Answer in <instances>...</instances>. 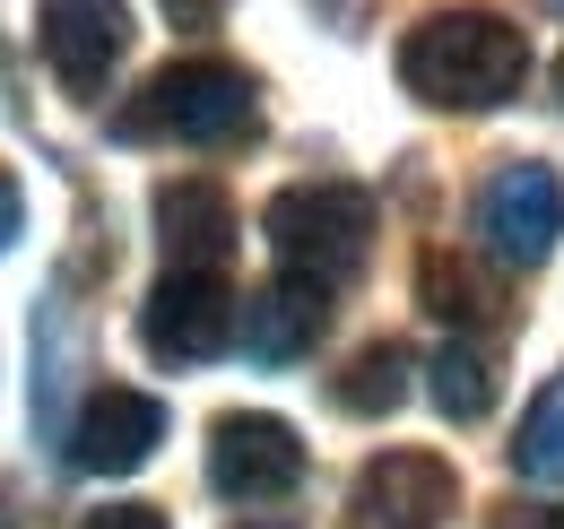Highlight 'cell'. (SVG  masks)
<instances>
[{
    "mask_svg": "<svg viewBox=\"0 0 564 529\" xmlns=\"http://www.w3.org/2000/svg\"><path fill=\"white\" fill-rule=\"evenodd\" d=\"M521 78H530V35L495 9H434L400 44V87L443 114H487L521 96Z\"/></svg>",
    "mask_w": 564,
    "mask_h": 529,
    "instance_id": "6da1fadb",
    "label": "cell"
},
{
    "mask_svg": "<svg viewBox=\"0 0 564 529\" xmlns=\"http://www.w3.org/2000/svg\"><path fill=\"white\" fill-rule=\"evenodd\" d=\"M261 122V105H252V78L235 62H165L148 78L140 96H122V114H113V139H183V148H226V139H252Z\"/></svg>",
    "mask_w": 564,
    "mask_h": 529,
    "instance_id": "7a4b0ae2",
    "label": "cell"
},
{
    "mask_svg": "<svg viewBox=\"0 0 564 529\" xmlns=\"http://www.w3.org/2000/svg\"><path fill=\"white\" fill-rule=\"evenodd\" d=\"M261 235H270L279 278H304V287L339 295L365 269V252H373V192H356V183H286L270 199V217H261Z\"/></svg>",
    "mask_w": 564,
    "mask_h": 529,
    "instance_id": "3957f363",
    "label": "cell"
},
{
    "mask_svg": "<svg viewBox=\"0 0 564 529\" xmlns=\"http://www.w3.org/2000/svg\"><path fill=\"white\" fill-rule=\"evenodd\" d=\"M140 347L156 365H174V374L243 347V304H235L226 269H165L156 295L140 304Z\"/></svg>",
    "mask_w": 564,
    "mask_h": 529,
    "instance_id": "277c9868",
    "label": "cell"
},
{
    "mask_svg": "<svg viewBox=\"0 0 564 529\" xmlns=\"http://www.w3.org/2000/svg\"><path fill=\"white\" fill-rule=\"evenodd\" d=\"M209 486L226 504H286L304 486V443L270 408H235L209 425Z\"/></svg>",
    "mask_w": 564,
    "mask_h": 529,
    "instance_id": "5b68a950",
    "label": "cell"
},
{
    "mask_svg": "<svg viewBox=\"0 0 564 529\" xmlns=\"http://www.w3.org/2000/svg\"><path fill=\"white\" fill-rule=\"evenodd\" d=\"M478 235L503 269H539L564 235V183L539 165V156H512L495 165V183L478 192Z\"/></svg>",
    "mask_w": 564,
    "mask_h": 529,
    "instance_id": "8992f818",
    "label": "cell"
},
{
    "mask_svg": "<svg viewBox=\"0 0 564 529\" xmlns=\"http://www.w3.org/2000/svg\"><path fill=\"white\" fill-rule=\"evenodd\" d=\"M452 504H460L452 461H434V452H382V461L356 468L348 521L356 529H443Z\"/></svg>",
    "mask_w": 564,
    "mask_h": 529,
    "instance_id": "52a82bcc",
    "label": "cell"
},
{
    "mask_svg": "<svg viewBox=\"0 0 564 529\" xmlns=\"http://www.w3.org/2000/svg\"><path fill=\"white\" fill-rule=\"evenodd\" d=\"M165 443V399L131 391V382H96L87 391V408L70 417V468H87V477H131V468H148V452Z\"/></svg>",
    "mask_w": 564,
    "mask_h": 529,
    "instance_id": "ba28073f",
    "label": "cell"
},
{
    "mask_svg": "<svg viewBox=\"0 0 564 529\" xmlns=\"http://www.w3.org/2000/svg\"><path fill=\"white\" fill-rule=\"evenodd\" d=\"M35 53L70 96H96L105 69L131 53V9L122 0H35Z\"/></svg>",
    "mask_w": 564,
    "mask_h": 529,
    "instance_id": "9c48e42d",
    "label": "cell"
},
{
    "mask_svg": "<svg viewBox=\"0 0 564 529\" xmlns=\"http://www.w3.org/2000/svg\"><path fill=\"white\" fill-rule=\"evenodd\" d=\"M156 244H165V269H226V252H235V199L217 183H200V174L165 183L156 192Z\"/></svg>",
    "mask_w": 564,
    "mask_h": 529,
    "instance_id": "30bf717a",
    "label": "cell"
},
{
    "mask_svg": "<svg viewBox=\"0 0 564 529\" xmlns=\"http://www.w3.org/2000/svg\"><path fill=\"white\" fill-rule=\"evenodd\" d=\"M322 322H330V295L304 287V278H279L243 304V356L252 365H295V356H313Z\"/></svg>",
    "mask_w": 564,
    "mask_h": 529,
    "instance_id": "8fae6325",
    "label": "cell"
},
{
    "mask_svg": "<svg viewBox=\"0 0 564 529\" xmlns=\"http://www.w3.org/2000/svg\"><path fill=\"white\" fill-rule=\"evenodd\" d=\"M330 399H339L348 417H391V408L409 399V347H400V338L356 347L348 374H330Z\"/></svg>",
    "mask_w": 564,
    "mask_h": 529,
    "instance_id": "7c38bea8",
    "label": "cell"
},
{
    "mask_svg": "<svg viewBox=\"0 0 564 529\" xmlns=\"http://www.w3.org/2000/svg\"><path fill=\"white\" fill-rule=\"evenodd\" d=\"M425 391H434V408H443L452 425H478V417L495 408V356H487V347H469V338H443Z\"/></svg>",
    "mask_w": 564,
    "mask_h": 529,
    "instance_id": "4fadbf2b",
    "label": "cell"
},
{
    "mask_svg": "<svg viewBox=\"0 0 564 529\" xmlns=\"http://www.w3.org/2000/svg\"><path fill=\"white\" fill-rule=\"evenodd\" d=\"M495 304H503V295H495V287H487L469 261H452V252H425V313H434V322H452V331H478V322H495Z\"/></svg>",
    "mask_w": 564,
    "mask_h": 529,
    "instance_id": "5bb4252c",
    "label": "cell"
},
{
    "mask_svg": "<svg viewBox=\"0 0 564 529\" xmlns=\"http://www.w3.org/2000/svg\"><path fill=\"white\" fill-rule=\"evenodd\" d=\"M512 468L539 477V486H564V382H547V391L530 399L521 443H512Z\"/></svg>",
    "mask_w": 564,
    "mask_h": 529,
    "instance_id": "9a60e30c",
    "label": "cell"
},
{
    "mask_svg": "<svg viewBox=\"0 0 564 529\" xmlns=\"http://www.w3.org/2000/svg\"><path fill=\"white\" fill-rule=\"evenodd\" d=\"M78 529H174L156 504H105V512H87Z\"/></svg>",
    "mask_w": 564,
    "mask_h": 529,
    "instance_id": "2e32d148",
    "label": "cell"
},
{
    "mask_svg": "<svg viewBox=\"0 0 564 529\" xmlns=\"http://www.w3.org/2000/svg\"><path fill=\"white\" fill-rule=\"evenodd\" d=\"M18 226H26V199H18V183H9V174H0V252H9V244H18Z\"/></svg>",
    "mask_w": 564,
    "mask_h": 529,
    "instance_id": "e0dca14e",
    "label": "cell"
},
{
    "mask_svg": "<svg viewBox=\"0 0 564 529\" xmlns=\"http://www.w3.org/2000/svg\"><path fill=\"white\" fill-rule=\"evenodd\" d=\"M165 18L174 26H209V18H226V0H165Z\"/></svg>",
    "mask_w": 564,
    "mask_h": 529,
    "instance_id": "ac0fdd59",
    "label": "cell"
},
{
    "mask_svg": "<svg viewBox=\"0 0 564 529\" xmlns=\"http://www.w3.org/2000/svg\"><path fill=\"white\" fill-rule=\"evenodd\" d=\"M530 529H564V512H539V521H530Z\"/></svg>",
    "mask_w": 564,
    "mask_h": 529,
    "instance_id": "d6986e66",
    "label": "cell"
},
{
    "mask_svg": "<svg viewBox=\"0 0 564 529\" xmlns=\"http://www.w3.org/2000/svg\"><path fill=\"white\" fill-rule=\"evenodd\" d=\"M243 529H295V521H243Z\"/></svg>",
    "mask_w": 564,
    "mask_h": 529,
    "instance_id": "ffe728a7",
    "label": "cell"
}]
</instances>
